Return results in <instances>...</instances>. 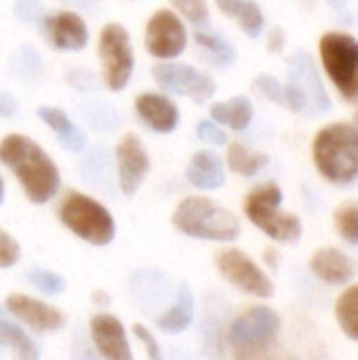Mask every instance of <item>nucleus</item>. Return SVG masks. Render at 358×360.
I'll list each match as a JSON object with an SVG mask.
<instances>
[{
    "instance_id": "nucleus-1",
    "label": "nucleus",
    "mask_w": 358,
    "mask_h": 360,
    "mask_svg": "<svg viewBox=\"0 0 358 360\" xmlns=\"http://www.w3.org/2000/svg\"><path fill=\"white\" fill-rule=\"evenodd\" d=\"M0 162L21 184L34 205L51 202L61 190V173L49 152L23 133H8L0 139Z\"/></svg>"
},
{
    "instance_id": "nucleus-2",
    "label": "nucleus",
    "mask_w": 358,
    "mask_h": 360,
    "mask_svg": "<svg viewBox=\"0 0 358 360\" xmlns=\"http://www.w3.org/2000/svg\"><path fill=\"white\" fill-rule=\"evenodd\" d=\"M312 160L323 179L348 186L358 179V131L346 122L323 127L312 141Z\"/></svg>"
},
{
    "instance_id": "nucleus-3",
    "label": "nucleus",
    "mask_w": 358,
    "mask_h": 360,
    "mask_svg": "<svg viewBox=\"0 0 358 360\" xmlns=\"http://www.w3.org/2000/svg\"><path fill=\"white\" fill-rule=\"evenodd\" d=\"M173 226L196 240L232 243L241 236L238 217L222 202L207 196H188L173 211Z\"/></svg>"
},
{
    "instance_id": "nucleus-4",
    "label": "nucleus",
    "mask_w": 358,
    "mask_h": 360,
    "mask_svg": "<svg viewBox=\"0 0 358 360\" xmlns=\"http://www.w3.org/2000/svg\"><path fill=\"white\" fill-rule=\"evenodd\" d=\"M281 205H283V190L274 181H266L255 186L247 194L243 209L247 219L266 236L283 245H295L304 232L302 219L295 213L281 211Z\"/></svg>"
},
{
    "instance_id": "nucleus-5",
    "label": "nucleus",
    "mask_w": 358,
    "mask_h": 360,
    "mask_svg": "<svg viewBox=\"0 0 358 360\" xmlns=\"http://www.w3.org/2000/svg\"><path fill=\"white\" fill-rule=\"evenodd\" d=\"M57 217L74 236L93 247H108L116 238V221L106 205L78 190H68L63 194Z\"/></svg>"
},
{
    "instance_id": "nucleus-6",
    "label": "nucleus",
    "mask_w": 358,
    "mask_h": 360,
    "mask_svg": "<svg viewBox=\"0 0 358 360\" xmlns=\"http://www.w3.org/2000/svg\"><path fill=\"white\" fill-rule=\"evenodd\" d=\"M281 333V316L266 306H253L238 314L228 331L226 342L238 359H253L266 354Z\"/></svg>"
},
{
    "instance_id": "nucleus-7",
    "label": "nucleus",
    "mask_w": 358,
    "mask_h": 360,
    "mask_svg": "<svg viewBox=\"0 0 358 360\" xmlns=\"http://www.w3.org/2000/svg\"><path fill=\"white\" fill-rule=\"evenodd\" d=\"M97 53L101 61L103 84L112 93L124 91L135 72V51L129 30L116 21L106 23L97 38Z\"/></svg>"
},
{
    "instance_id": "nucleus-8",
    "label": "nucleus",
    "mask_w": 358,
    "mask_h": 360,
    "mask_svg": "<svg viewBox=\"0 0 358 360\" xmlns=\"http://www.w3.org/2000/svg\"><path fill=\"white\" fill-rule=\"evenodd\" d=\"M323 68L346 101L358 99V40L346 32H327L319 42Z\"/></svg>"
},
{
    "instance_id": "nucleus-9",
    "label": "nucleus",
    "mask_w": 358,
    "mask_h": 360,
    "mask_svg": "<svg viewBox=\"0 0 358 360\" xmlns=\"http://www.w3.org/2000/svg\"><path fill=\"white\" fill-rule=\"evenodd\" d=\"M152 78L162 93L190 97L196 103H207L217 91V82L209 72L175 59L156 63L152 68Z\"/></svg>"
},
{
    "instance_id": "nucleus-10",
    "label": "nucleus",
    "mask_w": 358,
    "mask_h": 360,
    "mask_svg": "<svg viewBox=\"0 0 358 360\" xmlns=\"http://www.w3.org/2000/svg\"><path fill=\"white\" fill-rule=\"evenodd\" d=\"M215 266L219 274L224 276V281L230 283L241 293L260 297V300H270L274 295L272 278L243 249H236V247L222 249L215 255Z\"/></svg>"
},
{
    "instance_id": "nucleus-11",
    "label": "nucleus",
    "mask_w": 358,
    "mask_h": 360,
    "mask_svg": "<svg viewBox=\"0 0 358 360\" xmlns=\"http://www.w3.org/2000/svg\"><path fill=\"white\" fill-rule=\"evenodd\" d=\"M143 46L158 61L177 59L188 49L186 21L173 8H158L146 23Z\"/></svg>"
},
{
    "instance_id": "nucleus-12",
    "label": "nucleus",
    "mask_w": 358,
    "mask_h": 360,
    "mask_svg": "<svg viewBox=\"0 0 358 360\" xmlns=\"http://www.w3.org/2000/svg\"><path fill=\"white\" fill-rule=\"evenodd\" d=\"M116 184L127 198H133L150 175V154L137 133H124L114 150Z\"/></svg>"
},
{
    "instance_id": "nucleus-13",
    "label": "nucleus",
    "mask_w": 358,
    "mask_h": 360,
    "mask_svg": "<svg viewBox=\"0 0 358 360\" xmlns=\"http://www.w3.org/2000/svg\"><path fill=\"white\" fill-rule=\"evenodd\" d=\"M6 314L17 319L21 325L32 329L34 333H57L65 327L68 314L42 300H36L25 293H11L4 300Z\"/></svg>"
},
{
    "instance_id": "nucleus-14",
    "label": "nucleus",
    "mask_w": 358,
    "mask_h": 360,
    "mask_svg": "<svg viewBox=\"0 0 358 360\" xmlns=\"http://www.w3.org/2000/svg\"><path fill=\"white\" fill-rule=\"evenodd\" d=\"M289 80L306 99V112L323 114L331 110V97L325 91V84L319 76L314 59L306 51H298L287 63Z\"/></svg>"
},
{
    "instance_id": "nucleus-15",
    "label": "nucleus",
    "mask_w": 358,
    "mask_h": 360,
    "mask_svg": "<svg viewBox=\"0 0 358 360\" xmlns=\"http://www.w3.org/2000/svg\"><path fill=\"white\" fill-rule=\"evenodd\" d=\"M40 23L49 44L59 51H82L89 44V27L82 15L74 8L44 13Z\"/></svg>"
},
{
    "instance_id": "nucleus-16",
    "label": "nucleus",
    "mask_w": 358,
    "mask_h": 360,
    "mask_svg": "<svg viewBox=\"0 0 358 360\" xmlns=\"http://www.w3.org/2000/svg\"><path fill=\"white\" fill-rule=\"evenodd\" d=\"M91 342L99 356L108 360H133L131 342L122 321L110 312H97L89 323Z\"/></svg>"
},
{
    "instance_id": "nucleus-17",
    "label": "nucleus",
    "mask_w": 358,
    "mask_h": 360,
    "mask_svg": "<svg viewBox=\"0 0 358 360\" xmlns=\"http://www.w3.org/2000/svg\"><path fill=\"white\" fill-rule=\"evenodd\" d=\"M135 114L139 120L158 135H169L177 131L181 114L177 103L167 93H141L135 97Z\"/></svg>"
},
{
    "instance_id": "nucleus-18",
    "label": "nucleus",
    "mask_w": 358,
    "mask_h": 360,
    "mask_svg": "<svg viewBox=\"0 0 358 360\" xmlns=\"http://www.w3.org/2000/svg\"><path fill=\"white\" fill-rule=\"evenodd\" d=\"M310 270L325 285L340 287V285H348L357 276L358 266L357 262L352 257H348L342 249L323 247V249L312 253Z\"/></svg>"
},
{
    "instance_id": "nucleus-19",
    "label": "nucleus",
    "mask_w": 358,
    "mask_h": 360,
    "mask_svg": "<svg viewBox=\"0 0 358 360\" xmlns=\"http://www.w3.org/2000/svg\"><path fill=\"white\" fill-rule=\"evenodd\" d=\"M186 179L196 190H219L226 184L224 158L215 150H209V148L194 152L186 169Z\"/></svg>"
},
{
    "instance_id": "nucleus-20",
    "label": "nucleus",
    "mask_w": 358,
    "mask_h": 360,
    "mask_svg": "<svg viewBox=\"0 0 358 360\" xmlns=\"http://www.w3.org/2000/svg\"><path fill=\"white\" fill-rule=\"evenodd\" d=\"M38 118L57 135V141L63 150L80 154L87 148V135L84 131L74 124V120L57 105H40L38 108Z\"/></svg>"
},
{
    "instance_id": "nucleus-21",
    "label": "nucleus",
    "mask_w": 358,
    "mask_h": 360,
    "mask_svg": "<svg viewBox=\"0 0 358 360\" xmlns=\"http://www.w3.org/2000/svg\"><path fill=\"white\" fill-rule=\"evenodd\" d=\"M194 44L198 49V55L205 63H209L211 68H217V70H228L236 63V49L234 44L224 38L222 34L213 32V30H205L198 27L194 32Z\"/></svg>"
},
{
    "instance_id": "nucleus-22",
    "label": "nucleus",
    "mask_w": 358,
    "mask_h": 360,
    "mask_svg": "<svg viewBox=\"0 0 358 360\" xmlns=\"http://www.w3.org/2000/svg\"><path fill=\"white\" fill-rule=\"evenodd\" d=\"M194 314H196V302H194V293L190 289V285L181 283L175 304L171 308H167L158 319H156V327L158 331L167 333V335H179L184 331H188L194 323Z\"/></svg>"
},
{
    "instance_id": "nucleus-23",
    "label": "nucleus",
    "mask_w": 358,
    "mask_h": 360,
    "mask_svg": "<svg viewBox=\"0 0 358 360\" xmlns=\"http://www.w3.org/2000/svg\"><path fill=\"white\" fill-rule=\"evenodd\" d=\"M253 116H255V108L247 95H236L228 101H219L211 105V118L217 124L228 127L232 131H245L253 122Z\"/></svg>"
},
{
    "instance_id": "nucleus-24",
    "label": "nucleus",
    "mask_w": 358,
    "mask_h": 360,
    "mask_svg": "<svg viewBox=\"0 0 358 360\" xmlns=\"http://www.w3.org/2000/svg\"><path fill=\"white\" fill-rule=\"evenodd\" d=\"M217 8L226 15L238 21L241 30L249 36V38H260L266 25V17L260 8L257 2L253 0H215Z\"/></svg>"
},
{
    "instance_id": "nucleus-25",
    "label": "nucleus",
    "mask_w": 358,
    "mask_h": 360,
    "mask_svg": "<svg viewBox=\"0 0 358 360\" xmlns=\"http://www.w3.org/2000/svg\"><path fill=\"white\" fill-rule=\"evenodd\" d=\"M270 158L264 152H255L247 148L241 141H232L226 152V165L232 173H238L243 177H253L257 175L264 167H268Z\"/></svg>"
},
{
    "instance_id": "nucleus-26",
    "label": "nucleus",
    "mask_w": 358,
    "mask_h": 360,
    "mask_svg": "<svg viewBox=\"0 0 358 360\" xmlns=\"http://www.w3.org/2000/svg\"><path fill=\"white\" fill-rule=\"evenodd\" d=\"M0 346L23 360H36L40 356V350L30 333L8 319H0Z\"/></svg>"
},
{
    "instance_id": "nucleus-27",
    "label": "nucleus",
    "mask_w": 358,
    "mask_h": 360,
    "mask_svg": "<svg viewBox=\"0 0 358 360\" xmlns=\"http://www.w3.org/2000/svg\"><path fill=\"white\" fill-rule=\"evenodd\" d=\"M335 319H338L344 335L358 342V285L348 287L340 295V300L335 304Z\"/></svg>"
},
{
    "instance_id": "nucleus-28",
    "label": "nucleus",
    "mask_w": 358,
    "mask_h": 360,
    "mask_svg": "<svg viewBox=\"0 0 358 360\" xmlns=\"http://www.w3.org/2000/svg\"><path fill=\"white\" fill-rule=\"evenodd\" d=\"M333 224L346 243L358 245V200L342 202L333 213Z\"/></svg>"
},
{
    "instance_id": "nucleus-29",
    "label": "nucleus",
    "mask_w": 358,
    "mask_h": 360,
    "mask_svg": "<svg viewBox=\"0 0 358 360\" xmlns=\"http://www.w3.org/2000/svg\"><path fill=\"white\" fill-rule=\"evenodd\" d=\"M80 112H82V118L97 133H110L118 124V112L108 103H89V105H82Z\"/></svg>"
},
{
    "instance_id": "nucleus-30",
    "label": "nucleus",
    "mask_w": 358,
    "mask_h": 360,
    "mask_svg": "<svg viewBox=\"0 0 358 360\" xmlns=\"http://www.w3.org/2000/svg\"><path fill=\"white\" fill-rule=\"evenodd\" d=\"M25 281L40 293L49 295V297H55V295H61L65 291V281L61 274L53 272V270H46V268H30L25 272Z\"/></svg>"
},
{
    "instance_id": "nucleus-31",
    "label": "nucleus",
    "mask_w": 358,
    "mask_h": 360,
    "mask_svg": "<svg viewBox=\"0 0 358 360\" xmlns=\"http://www.w3.org/2000/svg\"><path fill=\"white\" fill-rule=\"evenodd\" d=\"M169 2H171V8L194 27L209 25V19H211L209 0H169Z\"/></svg>"
},
{
    "instance_id": "nucleus-32",
    "label": "nucleus",
    "mask_w": 358,
    "mask_h": 360,
    "mask_svg": "<svg viewBox=\"0 0 358 360\" xmlns=\"http://www.w3.org/2000/svg\"><path fill=\"white\" fill-rule=\"evenodd\" d=\"M253 89L268 101L272 103H279V105H285V84L281 80H276L274 76H268V74H260L255 80H253Z\"/></svg>"
},
{
    "instance_id": "nucleus-33",
    "label": "nucleus",
    "mask_w": 358,
    "mask_h": 360,
    "mask_svg": "<svg viewBox=\"0 0 358 360\" xmlns=\"http://www.w3.org/2000/svg\"><path fill=\"white\" fill-rule=\"evenodd\" d=\"M13 68L17 72V76H34V74H40L42 72V59H40V53L32 46H23L15 59H13Z\"/></svg>"
},
{
    "instance_id": "nucleus-34",
    "label": "nucleus",
    "mask_w": 358,
    "mask_h": 360,
    "mask_svg": "<svg viewBox=\"0 0 358 360\" xmlns=\"http://www.w3.org/2000/svg\"><path fill=\"white\" fill-rule=\"evenodd\" d=\"M21 259V245L13 234H8L4 228H0V268L8 270Z\"/></svg>"
},
{
    "instance_id": "nucleus-35",
    "label": "nucleus",
    "mask_w": 358,
    "mask_h": 360,
    "mask_svg": "<svg viewBox=\"0 0 358 360\" xmlns=\"http://www.w3.org/2000/svg\"><path fill=\"white\" fill-rule=\"evenodd\" d=\"M196 137L203 143H209V146H226L228 143V133L213 118L200 120L196 124Z\"/></svg>"
},
{
    "instance_id": "nucleus-36",
    "label": "nucleus",
    "mask_w": 358,
    "mask_h": 360,
    "mask_svg": "<svg viewBox=\"0 0 358 360\" xmlns=\"http://www.w3.org/2000/svg\"><path fill=\"white\" fill-rule=\"evenodd\" d=\"M13 15L23 23H40L44 17L42 0H15Z\"/></svg>"
},
{
    "instance_id": "nucleus-37",
    "label": "nucleus",
    "mask_w": 358,
    "mask_h": 360,
    "mask_svg": "<svg viewBox=\"0 0 358 360\" xmlns=\"http://www.w3.org/2000/svg\"><path fill=\"white\" fill-rule=\"evenodd\" d=\"M133 335H135V338H137V342L146 348V352H148V356H150V359L152 360L162 359L160 344H158V340L154 338V333H152L146 325L135 323V325H133Z\"/></svg>"
},
{
    "instance_id": "nucleus-38",
    "label": "nucleus",
    "mask_w": 358,
    "mask_h": 360,
    "mask_svg": "<svg viewBox=\"0 0 358 360\" xmlns=\"http://www.w3.org/2000/svg\"><path fill=\"white\" fill-rule=\"evenodd\" d=\"M68 82L76 91H82V93L97 89V80H95L93 72H84V70H72V72H68Z\"/></svg>"
},
{
    "instance_id": "nucleus-39",
    "label": "nucleus",
    "mask_w": 358,
    "mask_h": 360,
    "mask_svg": "<svg viewBox=\"0 0 358 360\" xmlns=\"http://www.w3.org/2000/svg\"><path fill=\"white\" fill-rule=\"evenodd\" d=\"M19 114V103L8 91H0V118H15Z\"/></svg>"
},
{
    "instance_id": "nucleus-40",
    "label": "nucleus",
    "mask_w": 358,
    "mask_h": 360,
    "mask_svg": "<svg viewBox=\"0 0 358 360\" xmlns=\"http://www.w3.org/2000/svg\"><path fill=\"white\" fill-rule=\"evenodd\" d=\"M283 46H285V32L281 27H274L268 34V49L272 53H279V51H283Z\"/></svg>"
},
{
    "instance_id": "nucleus-41",
    "label": "nucleus",
    "mask_w": 358,
    "mask_h": 360,
    "mask_svg": "<svg viewBox=\"0 0 358 360\" xmlns=\"http://www.w3.org/2000/svg\"><path fill=\"white\" fill-rule=\"evenodd\" d=\"M61 4H65L68 8H78V11H97V6L101 4V0H59Z\"/></svg>"
},
{
    "instance_id": "nucleus-42",
    "label": "nucleus",
    "mask_w": 358,
    "mask_h": 360,
    "mask_svg": "<svg viewBox=\"0 0 358 360\" xmlns=\"http://www.w3.org/2000/svg\"><path fill=\"white\" fill-rule=\"evenodd\" d=\"M264 262H266V266H268L272 272H276L279 266H281V255H279V251L272 249V247H268V249L264 251Z\"/></svg>"
},
{
    "instance_id": "nucleus-43",
    "label": "nucleus",
    "mask_w": 358,
    "mask_h": 360,
    "mask_svg": "<svg viewBox=\"0 0 358 360\" xmlns=\"http://www.w3.org/2000/svg\"><path fill=\"white\" fill-rule=\"evenodd\" d=\"M93 304L99 306V308H108V306L112 304L110 293H106V291H95V293H93Z\"/></svg>"
},
{
    "instance_id": "nucleus-44",
    "label": "nucleus",
    "mask_w": 358,
    "mask_h": 360,
    "mask_svg": "<svg viewBox=\"0 0 358 360\" xmlns=\"http://www.w3.org/2000/svg\"><path fill=\"white\" fill-rule=\"evenodd\" d=\"M4 196H6V184H4V179L0 175V205L4 202Z\"/></svg>"
},
{
    "instance_id": "nucleus-45",
    "label": "nucleus",
    "mask_w": 358,
    "mask_h": 360,
    "mask_svg": "<svg viewBox=\"0 0 358 360\" xmlns=\"http://www.w3.org/2000/svg\"><path fill=\"white\" fill-rule=\"evenodd\" d=\"M6 316V308L4 306H0V319H4Z\"/></svg>"
},
{
    "instance_id": "nucleus-46",
    "label": "nucleus",
    "mask_w": 358,
    "mask_h": 360,
    "mask_svg": "<svg viewBox=\"0 0 358 360\" xmlns=\"http://www.w3.org/2000/svg\"><path fill=\"white\" fill-rule=\"evenodd\" d=\"M354 127H357V131H358V110H357V114H354Z\"/></svg>"
}]
</instances>
